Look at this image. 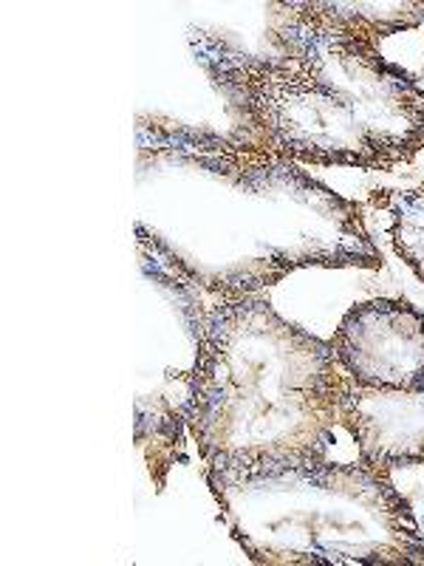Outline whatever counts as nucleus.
Returning <instances> with one entry per match:
<instances>
[{
  "mask_svg": "<svg viewBox=\"0 0 424 566\" xmlns=\"http://www.w3.org/2000/svg\"><path fill=\"white\" fill-rule=\"evenodd\" d=\"M328 346L353 386L424 391V315L405 297L351 306Z\"/></svg>",
  "mask_w": 424,
  "mask_h": 566,
  "instance_id": "obj_4",
  "label": "nucleus"
},
{
  "mask_svg": "<svg viewBox=\"0 0 424 566\" xmlns=\"http://www.w3.org/2000/svg\"><path fill=\"white\" fill-rule=\"evenodd\" d=\"M315 18L326 20L331 27L346 29L351 34L380 43L391 34H402L416 29L424 20L422 0H311L303 3Z\"/></svg>",
  "mask_w": 424,
  "mask_h": 566,
  "instance_id": "obj_6",
  "label": "nucleus"
},
{
  "mask_svg": "<svg viewBox=\"0 0 424 566\" xmlns=\"http://www.w3.org/2000/svg\"><path fill=\"white\" fill-rule=\"evenodd\" d=\"M272 57L193 29L190 49L241 148L320 168L396 170L424 150V88L373 40L272 3Z\"/></svg>",
  "mask_w": 424,
  "mask_h": 566,
  "instance_id": "obj_1",
  "label": "nucleus"
},
{
  "mask_svg": "<svg viewBox=\"0 0 424 566\" xmlns=\"http://www.w3.org/2000/svg\"><path fill=\"white\" fill-rule=\"evenodd\" d=\"M340 428L357 444V459L382 473L424 468V391L353 386L346 377Z\"/></svg>",
  "mask_w": 424,
  "mask_h": 566,
  "instance_id": "obj_5",
  "label": "nucleus"
},
{
  "mask_svg": "<svg viewBox=\"0 0 424 566\" xmlns=\"http://www.w3.org/2000/svg\"><path fill=\"white\" fill-rule=\"evenodd\" d=\"M371 205L391 216V244L424 283V185L411 190H377Z\"/></svg>",
  "mask_w": 424,
  "mask_h": 566,
  "instance_id": "obj_7",
  "label": "nucleus"
},
{
  "mask_svg": "<svg viewBox=\"0 0 424 566\" xmlns=\"http://www.w3.org/2000/svg\"><path fill=\"white\" fill-rule=\"evenodd\" d=\"M221 518L252 564L422 566L424 533L391 473L365 462L266 459L204 468Z\"/></svg>",
  "mask_w": 424,
  "mask_h": 566,
  "instance_id": "obj_3",
  "label": "nucleus"
},
{
  "mask_svg": "<svg viewBox=\"0 0 424 566\" xmlns=\"http://www.w3.org/2000/svg\"><path fill=\"white\" fill-rule=\"evenodd\" d=\"M136 244L145 275L176 297L195 343L179 413L201 464L326 459L346 388L328 340L277 315L264 292L201 283L141 224Z\"/></svg>",
  "mask_w": 424,
  "mask_h": 566,
  "instance_id": "obj_2",
  "label": "nucleus"
}]
</instances>
